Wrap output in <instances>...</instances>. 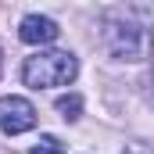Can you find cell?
<instances>
[{
    "instance_id": "obj_4",
    "label": "cell",
    "mask_w": 154,
    "mask_h": 154,
    "mask_svg": "<svg viewBox=\"0 0 154 154\" xmlns=\"http://www.w3.org/2000/svg\"><path fill=\"white\" fill-rule=\"evenodd\" d=\"M57 32H61L57 22L47 18V14H25L22 25H18V39L29 43V47H47V43L57 39Z\"/></svg>"
},
{
    "instance_id": "obj_3",
    "label": "cell",
    "mask_w": 154,
    "mask_h": 154,
    "mask_svg": "<svg viewBox=\"0 0 154 154\" xmlns=\"http://www.w3.org/2000/svg\"><path fill=\"white\" fill-rule=\"evenodd\" d=\"M36 125V108H32V100H25V97H0V129L7 133V136H22V133H29Z\"/></svg>"
},
{
    "instance_id": "obj_6",
    "label": "cell",
    "mask_w": 154,
    "mask_h": 154,
    "mask_svg": "<svg viewBox=\"0 0 154 154\" xmlns=\"http://www.w3.org/2000/svg\"><path fill=\"white\" fill-rule=\"evenodd\" d=\"M29 154H65V147H61V140H57V136H50V133H47V136H39V143H36Z\"/></svg>"
},
{
    "instance_id": "obj_7",
    "label": "cell",
    "mask_w": 154,
    "mask_h": 154,
    "mask_svg": "<svg viewBox=\"0 0 154 154\" xmlns=\"http://www.w3.org/2000/svg\"><path fill=\"white\" fill-rule=\"evenodd\" d=\"M0 72H4V57H0Z\"/></svg>"
},
{
    "instance_id": "obj_1",
    "label": "cell",
    "mask_w": 154,
    "mask_h": 154,
    "mask_svg": "<svg viewBox=\"0 0 154 154\" xmlns=\"http://www.w3.org/2000/svg\"><path fill=\"white\" fill-rule=\"evenodd\" d=\"M79 75V57L72 50H36L22 65V82L32 90H54V86H72Z\"/></svg>"
},
{
    "instance_id": "obj_2",
    "label": "cell",
    "mask_w": 154,
    "mask_h": 154,
    "mask_svg": "<svg viewBox=\"0 0 154 154\" xmlns=\"http://www.w3.org/2000/svg\"><path fill=\"white\" fill-rule=\"evenodd\" d=\"M104 47L115 61H143L147 50H151V36L147 29L133 18V14H122V11H108L104 14Z\"/></svg>"
},
{
    "instance_id": "obj_5",
    "label": "cell",
    "mask_w": 154,
    "mask_h": 154,
    "mask_svg": "<svg viewBox=\"0 0 154 154\" xmlns=\"http://www.w3.org/2000/svg\"><path fill=\"white\" fill-rule=\"evenodd\" d=\"M57 115L65 118V122H79V115H82V97L79 93H65V97H57Z\"/></svg>"
}]
</instances>
